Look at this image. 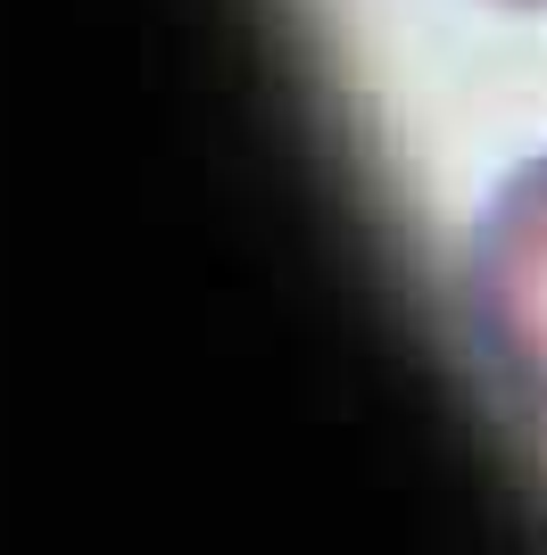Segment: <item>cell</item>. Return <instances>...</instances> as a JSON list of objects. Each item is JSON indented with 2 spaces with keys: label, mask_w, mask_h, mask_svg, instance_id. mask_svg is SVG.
Segmentation results:
<instances>
[{
  "label": "cell",
  "mask_w": 547,
  "mask_h": 555,
  "mask_svg": "<svg viewBox=\"0 0 547 555\" xmlns=\"http://www.w3.org/2000/svg\"><path fill=\"white\" fill-rule=\"evenodd\" d=\"M465 340L514 415L547 431V150L489 191L465 232Z\"/></svg>",
  "instance_id": "obj_1"
},
{
  "label": "cell",
  "mask_w": 547,
  "mask_h": 555,
  "mask_svg": "<svg viewBox=\"0 0 547 555\" xmlns=\"http://www.w3.org/2000/svg\"><path fill=\"white\" fill-rule=\"evenodd\" d=\"M506 9H547V0H506Z\"/></svg>",
  "instance_id": "obj_2"
}]
</instances>
